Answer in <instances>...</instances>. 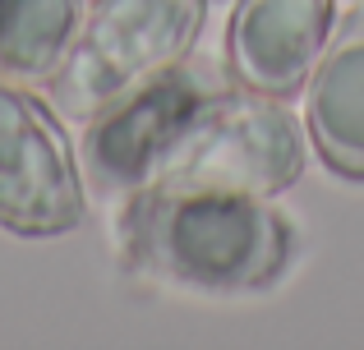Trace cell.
Instances as JSON below:
<instances>
[{"label":"cell","mask_w":364,"mask_h":350,"mask_svg":"<svg viewBox=\"0 0 364 350\" xmlns=\"http://www.w3.org/2000/svg\"><path fill=\"white\" fill-rule=\"evenodd\" d=\"M120 244L129 263L166 281L240 295L282 277L295 235L263 198L134 189L120 222Z\"/></svg>","instance_id":"6da1fadb"},{"label":"cell","mask_w":364,"mask_h":350,"mask_svg":"<svg viewBox=\"0 0 364 350\" xmlns=\"http://www.w3.org/2000/svg\"><path fill=\"white\" fill-rule=\"evenodd\" d=\"M304 138L295 116L267 92H208L185 111L152 166L157 194L272 198L300 180Z\"/></svg>","instance_id":"7a4b0ae2"},{"label":"cell","mask_w":364,"mask_h":350,"mask_svg":"<svg viewBox=\"0 0 364 350\" xmlns=\"http://www.w3.org/2000/svg\"><path fill=\"white\" fill-rule=\"evenodd\" d=\"M203 14L208 0H97L51 74V106L70 120H92L148 88L194 51Z\"/></svg>","instance_id":"3957f363"},{"label":"cell","mask_w":364,"mask_h":350,"mask_svg":"<svg viewBox=\"0 0 364 350\" xmlns=\"http://www.w3.org/2000/svg\"><path fill=\"white\" fill-rule=\"evenodd\" d=\"M83 226V180L60 120L0 79V231L51 240Z\"/></svg>","instance_id":"277c9868"},{"label":"cell","mask_w":364,"mask_h":350,"mask_svg":"<svg viewBox=\"0 0 364 350\" xmlns=\"http://www.w3.org/2000/svg\"><path fill=\"white\" fill-rule=\"evenodd\" d=\"M198 97H208L198 88V79L189 74H161L148 88L120 97L116 106L97 111L88 120V134H83V166L88 180H97V189L120 194V189H143L157 166L161 148H166L171 129L185 120V111Z\"/></svg>","instance_id":"5b68a950"},{"label":"cell","mask_w":364,"mask_h":350,"mask_svg":"<svg viewBox=\"0 0 364 350\" xmlns=\"http://www.w3.org/2000/svg\"><path fill=\"white\" fill-rule=\"evenodd\" d=\"M332 37V0H240L226 33L231 74L254 92L291 97Z\"/></svg>","instance_id":"8992f818"},{"label":"cell","mask_w":364,"mask_h":350,"mask_svg":"<svg viewBox=\"0 0 364 350\" xmlns=\"http://www.w3.org/2000/svg\"><path fill=\"white\" fill-rule=\"evenodd\" d=\"M304 120L323 166L341 180H364V5L350 9L323 46Z\"/></svg>","instance_id":"52a82bcc"},{"label":"cell","mask_w":364,"mask_h":350,"mask_svg":"<svg viewBox=\"0 0 364 350\" xmlns=\"http://www.w3.org/2000/svg\"><path fill=\"white\" fill-rule=\"evenodd\" d=\"M83 28V0H0V79L51 83Z\"/></svg>","instance_id":"ba28073f"}]
</instances>
